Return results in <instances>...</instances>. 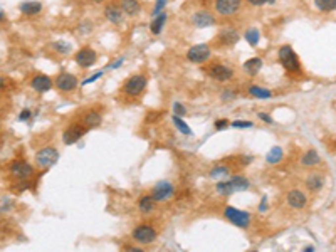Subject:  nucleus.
I'll return each mask as SVG.
<instances>
[{
  "label": "nucleus",
  "mask_w": 336,
  "mask_h": 252,
  "mask_svg": "<svg viewBox=\"0 0 336 252\" xmlns=\"http://www.w3.org/2000/svg\"><path fill=\"white\" fill-rule=\"evenodd\" d=\"M278 57H279V62L283 64V67L288 72H299L301 71L299 57H297V54L294 52V49H292L291 46H283L278 52Z\"/></svg>",
  "instance_id": "obj_1"
},
{
  "label": "nucleus",
  "mask_w": 336,
  "mask_h": 252,
  "mask_svg": "<svg viewBox=\"0 0 336 252\" xmlns=\"http://www.w3.org/2000/svg\"><path fill=\"white\" fill-rule=\"evenodd\" d=\"M156 236H158V232H156L151 225H146V224L136 225V227L133 229V232H131V239H133L136 244H142V246H146V244L155 242Z\"/></svg>",
  "instance_id": "obj_2"
},
{
  "label": "nucleus",
  "mask_w": 336,
  "mask_h": 252,
  "mask_svg": "<svg viewBox=\"0 0 336 252\" xmlns=\"http://www.w3.org/2000/svg\"><path fill=\"white\" fill-rule=\"evenodd\" d=\"M144 88H146V76L135 74V76H131L130 79L125 81V84H123V93H125L126 96L136 98L144 91Z\"/></svg>",
  "instance_id": "obj_3"
},
{
  "label": "nucleus",
  "mask_w": 336,
  "mask_h": 252,
  "mask_svg": "<svg viewBox=\"0 0 336 252\" xmlns=\"http://www.w3.org/2000/svg\"><path fill=\"white\" fill-rule=\"evenodd\" d=\"M224 217L231 222V224L237 225V227H240V229L249 227V224H250V213L239 210V208H236V207H225Z\"/></svg>",
  "instance_id": "obj_4"
},
{
  "label": "nucleus",
  "mask_w": 336,
  "mask_h": 252,
  "mask_svg": "<svg viewBox=\"0 0 336 252\" xmlns=\"http://www.w3.org/2000/svg\"><path fill=\"white\" fill-rule=\"evenodd\" d=\"M8 173L17 180H27L34 175V168L25 160H14L8 163Z\"/></svg>",
  "instance_id": "obj_5"
},
{
  "label": "nucleus",
  "mask_w": 336,
  "mask_h": 252,
  "mask_svg": "<svg viewBox=\"0 0 336 252\" xmlns=\"http://www.w3.org/2000/svg\"><path fill=\"white\" fill-rule=\"evenodd\" d=\"M88 131V126L84 123H72L64 130L62 133V142L64 145H74L76 142H79Z\"/></svg>",
  "instance_id": "obj_6"
},
{
  "label": "nucleus",
  "mask_w": 336,
  "mask_h": 252,
  "mask_svg": "<svg viewBox=\"0 0 336 252\" xmlns=\"http://www.w3.org/2000/svg\"><path fill=\"white\" fill-rule=\"evenodd\" d=\"M214 7L219 15L231 17V15H236L242 8V0H215Z\"/></svg>",
  "instance_id": "obj_7"
},
{
  "label": "nucleus",
  "mask_w": 336,
  "mask_h": 252,
  "mask_svg": "<svg viewBox=\"0 0 336 252\" xmlns=\"http://www.w3.org/2000/svg\"><path fill=\"white\" fill-rule=\"evenodd\" d=\"M57 158H59V151L56 148L46 147V148H41V150L36 153V163L42 166V168H50V166L57 161Z\"/></svg>",
  "instance_id": "obj_8"
},
{
  "label": "nucleus",
  "mask_w": 336,
  "mask_h": 252,
  "mask_svg": "<svg viewBox=\"0 0 336 252\" xmlns=\"http://www.w3.org/2000/svg\"><path fill=\"white\" fill-rule=\"evenodd\" d=\"M74 59H76V64H78L79 67L88 69V67L95 66V62L97 61V54H96V50L93 48L84 46V48H81L78 52H76Z\"/></svg>",
  "instance_id": "obj_9"
},
{
  "label": "nucleus",
  "mask_w": 336,
  "mask_h": 252,
  "mask_svg": "<svg viewBox=\"0 0 336 252\" xmlns=\"http://www.w3.org/2000/svg\"><path fill=\"white\" fill-rule=\"evenodd\" d=\"M210 54L212 52H210L208 44H195L189 50H187V59H189L190 62L202 64V62H205L208 57H210Z\"/></svg>",
  "instance_id": "obj_10"
},
{
  "label": "nucleus",
  "mask_w": 336,
  "mask_h": 252,
  "mask_svg": "<svg viewBox=\"0 0 336 252\" xmlns=\"http://www.w3.org/2000/svg\"><path fill=\"white\" fill-rule=\"evenodd\" d=\"M54 84L61 93H71L78 88V78L74 74H69V72H61L54 81Z\"/></svg>",
  "instance_id": "obj_11"
},
{
  "label": "nucleus",
  "mask_w": 336,
  "mask_h": 252,
  "mask_svg": "<svg viewBox=\"0 0 336 252\" xmlns=\"http://www.w3.org/2000/svg\"><path fill=\"white\" fill-rule=\"evenodd\" d=\"M207 74L210 76L212 79L219 81V83H227V81L232 79L234 71L231 67L224 66V64H214V66H210L207 69Z\"/></svg>",
  "instance_id": "obj_12"
},
{
  "label": "nucleus",
  "mask_w": 336,
  "mask_h": 252,
  "mask_svg": "<svg viewBox=\"0 0 336 252\" xmlns=\"http://www.w3.org/2000/svg\"><path fill=\"white\" fill-rule=\"evenodd\" d=\"M173 192H175V189H173V185L167 180H161L156 183L155 187H153L151 190V195L153 199L156 200V202H163V200H168L170 197L173 195Z\"/></svg>",
  "instance_id": "obj_13"
},
{
  "label": "nucleus",
  "mask_w": 336,
  "mask_h": 252,
  "mask_svg": "<svg viewBox=\"0 0 336 252\" xmlns=\"http://www.w3.org/2000/svg\"><path fill=\"white\" fill-rule=\"evenodd\" d=\"M190 22H192L193 27H197V29H205V27H212V25L215 24V17L208 10H198L192 15Z\"/></svg>",
  "instance_id": "obj_14"
},
{
  "label": "nucleus",
  "mask_w": 336,
  "mask_h": 252,
  "mask_svg": "<svg viewBox=\"0 0 336 252\" xmlns=\"http://www.w3.org/2000/svg\"><path fill=\"white\" fill-rule=\"evenodd\" d=\"M240 36L237 31H234V29H224V31L219 32V36H217V42H219L220 46H225V48H232V46H236L237 42H239Z\"/></svg>",
  "instance_id": "obj_15"
},
{
  "label": "nucleus",
  "mask_w": 336,
  "mask_h": 252,
  "mask_svg": "<svg viewBox=\"0 0 336 252\" xmlns=\"http://www.w3.org/2000/svg\"><path fill=\"white\" fill-rule=\"evenodd\" d=\"M125 12H123V8L120 7V3L118 5H113V3H109V5H106L104 8V17H106V20L108 22H111V24H121L123 22V19H125Z\"/></svg>",
  "instance_id": "obj_16"
},
{
  "label": "nucleus",
  "mask_w": 336,
  "mask_h": 252,
  "mask_svg": "<svg viewBox=\"0 0 336 252\" xmlns=\"http://www.w3.org/2000/svg\"><path fill=\"white\" fill-rule=\"evenodd\" d=\"M286 200H288L289 207H292V208H304L306 203H308V197H306V194L301 190H291L288 194Z\"/></svg>",
  "instance_id": "obj_17"
},
{
  "label": "nucleus",
  "mask_w": 336,
  "mask_h": 252,
  "mask_svg": "<svg viewBox=\"0 0 336 252\" xmlns=\"http://www.w3.org/2000/svg\"><path fill=\"white\" fill-rule=\"evenodd\" d=\"M101 121H103V116H101V113L95 108L88 109L83 113V116H81V123H84L88 128H95V126H99Z\"/></svg>",
  "instance_id": "obj_18"
},
{
  "label": "nucleus",
  "mask_w": 336,
  "mask_h": 252,
  "mask_svg": "<svg viewBox=\"0 0 336 252\" xmlns=\"http://www.w3.org/2000/svg\"><path fill=\"white\" fill-rule=\"evenodd\" d=\"M31 86L34 91H37V93H48L50 86H52V81H50L49 76H46V74H37L32 78Z\"/></svg>",
  "instance_id": "obj_19"
},
{
  "label": "nucleus",
  "mask_w": 336,
  "mask_h": 252,
  "mask_svg": "<svg viewBox=\"0 0 336 252\" xmlns=\"http://www.w3.org/2000/svg\"><path fill=\"white\" fill-rule=\"evenodd\" d=\"M20 12H22L24 15H37V14H41V10H42V3L41 2H37V0H29V2H22L20 3Z\"/></svg>",
  "instance_id": "obj_20"
},
{
  "label": "nucleus",
  "mask_w": 336,
  "mask_h": 252,
  "mask_svg": "<svg viewBox=\"0 0 336 252\" xmlns=\"http://www.w3.org/2000/svg\"><path fill=\"white\" fill-rule=\"evenodd\" d=\"M120 7L128 17L136 15L140 12V8H142L138 0H120Z\"/></svg>",
  "instance_id": "obj_21"
},
{
  "label": "nucleus",
  "mask_w": 336,
  "mask_h": 252,
  "mask_svg": "<svg viewBox=\"0 0 336 252\" xmlns=\"http://www.w3.org/2000/svg\"><path fill=\"white\" fill-rule=\"evenodd\" d=\"M155 203H156V200L153 199V195H142L138 200V208H140V212H143V213H150L153 212V208H155Z\"/></svg>",
  "instance_id": "obj_22"
},
{
  "label": "nucleus",
  "mask_w": 336,
  "mask_h": 252,
  "mask_svg": "<svg viewBox=\"0 0 336 252\" xmlns=\"http://www.w3.org/2000/svg\"><path fill=\"white\" fill-rule=\"evenodd\" d=\"M168 15L165 14V12H161V14H158L156 17H153L151 24H150V32L155 34V36H158V34L161 32V29H163L165 22H167Z\"/></svg>",
  "instance_id": "obj_23"
},
{
  "label": "nucleus",
  "mask_w": 336,
  "mask_h": 252,
  "mask_svg": "<svg viewBox=\"0 0 336 252\" xmlns=\"http://www.w3.org/2000/svg\"><path fill=\"white\" fill-rule=\"evenodd\" d=\"M323 183H325L323 177H321V175H316V173L309 175V177L306 178V187H308L311 192H318L323 187Z\"/></svg>",
  "instance_id": "obj_24"
},
{
  "label": "nucleus",
  "mask_w": 336,
  "mask_h": 252,
  "mask_svg": "<svg viewBox=\"0 0 336 252\" xmlns=\"http://www.w3.org/2000/svg\"><path fill=\"white\" fill-rule=\"evenodd\" d=\"M231 183H232V187L236 192H244L250 187V182L245 177H242V175H236V177H232Z\"/></svg>",
  "instance_id": "obj_25"
},
{
  "label": "nucleus",
  "mask_w": 336,
  "mask_h": 252,
  "mask_svg": "<svg viewBox=\"0 0 336 252\" xmlns=\"http://www.w3.org/2000/svg\"><path fill=\"white\" fill-rule=\"evenodd\" d=\"M320 155H318L316 150H308L303 155V158H301V163H303L304 166H314L316 163H320Z\"/></svg>",
  "instance_id": "obj_26"
},
{
  "label": "nucleus",
  "mask_w": 336,
  "mask_h": 252,
  "mask_svg": "<svg viewBox=\"0 0 336 252\" xmlns=\"http://www.w3.org/2000/svg\"><path fill=\"white\" fill-rule=\"evenodd\" d=\"M262 67V59L261 57H252L249 61L244 62V69L249 72V74H257Z\"/></svg>",
  "instance_id": "obj_27"
},
{
  "label": "nucleus",
  "mask_w": 336,
  "mask_h": 252,
  "mask_svg": "<svg viewBox=\"0 0 336 252\" xmlns=\"http://www.w3.org/2000/svg\"><path fill=\"white\" fill-rule=\"evenodd\" d=\"M249 95L257 98V100H269V98L272 96V93L269 91V89L266 88H261V86H249Z\"/></svg>",
  "instance_id": "obj_28"
},
{
  "label": "nucleus",
  "mask_w": 336,
  "mask_h": 252,
  "mask_svg": "<svg viewBox=\"0 0 336 252\" xmlns=\"http://www.w3.org/2000/svg\"><path fill=\"white\" fill-rule=\"evenodd\" d=\"M283 156H284V153H283V148L281 147H272L269 151H267V155H266V160H267V163H279L281 160H283Z\"/></svg>",
  "instance_id": "obj_29"
},
{
  "label": "nucleus",
  "mask_w": 336,
  "mask_h": 252,
  "mask_svg": "<svg viewBox=\"0 0 336 252\" xmlns=\"http://www.w3.org/2000/svg\"><path fill=\"white\" fill-rule=\"evenodd\" d=\"M314 7L320 12H333L336 10V0H314Z\"/></svg>",
  "instance_id": "obj_30"
},
{
  "label": "nucleus",
  "mask_w": 336,
  "mask_h": 252,
  "mask_svg": "<svg viewBox=\"0 0 336 252\" xmlns=\"http://www.w3.org/2000/svg\"><path fill=\"white\" fill-rule=\"evenodd\" d=\"M173 125L177 126V130L180 131L182 135H187V136L192 135V130H190V126L187 125V123L180 116H178V114H173Z\"/></svg>",
  "instance_id": "obj_31"
},
{
  "label": "nucleus",
  "mask_w": 336,
  "mask_h": 252,
  "mask_svg": "<svg viewBox=\"0 0 336 252\" xmlns=\"http://www.w3.org/2000/svg\"><path fill=\"white\" fill-rule=\"evenodd\" d=\"M52 49L56 50L57 54L66 55V54L71 52L72 46L69 44V42H66V41H57V42H54V44H52Z\"/></svg>",
  "instance_id": "obj_32"
},
{
  "label": "nucleus",
  "mask_w": 336,
  "mask_h": 252,
  "mask_svg": "<svg viewBox=\"0 0 336 252\" xmlns=\"http://www.w3.org/2000/svg\"><path fill=\"white\" fill-rule=\"evenodd\" d=\"M244 36H245V41H247L249 44L252 46V48H254V46H257L259 44V39H261V34H259L257 29H254V27L252 29H247Z\"/></svg>",
  "instance_id": "obj_33"
},
{
  "label": "nucleus",
  "mask_w": 336,
  "mask_h": 252,
  "mask_svg": "<svg viewBox=\"0 0 336 252\" xmlns=\"http://www.w3.org/2000/svg\"><path fill=\"white\" fill-rule=\"evenodd\" d=\"M217 192H219V194H222V195H232L236 190H234L231 180H227V182H219V183H217Z\"/></svg>",
  "instance_id": "obj_34"
},
{
  "label": "nucleus",
  "mask_w": 336,
  "mask_h": 252,
  "mask_svg": "<svg viewBox=\"0 0 336 252\" xmlns=\"http://www.w3.org/2000/svg\"><path fill=\"white\" fill-rule=\"evenodd\" d=\"M229 173V166H225V165H217L214 166V168L208 172V177L210 178H219V177H224V175H227Z\"/></svg>",
  "instance_id": "obj_35"
},
{
  "label": "nucleus",
  "mask_w": 336,
  "mask_h": 252,
  "mask_svg": "<svg viewBox=\"0 0 336 252\" xmlns=\"http://www.w3.org/2000/svg\"><path fill=\"white\" fill-rule=\"evenodd\" d=\"M167 2H168V0H156L155 8H153L151 15H153V17H156L158 14H161V12H163V8H165V5H167Z\"/></svg>",
  "instance_id": "obj_36"
},
{
  "label": "nucleus",
  "mask_w": 336,
  "mask_h": 252,
  "mask_svg": "<svg viewBox=\"0 0 336 252\" xmlns=\"http://www.w3.org/2000/svg\"><path fill=\"white\" fill-rule=\"evenodd\" d=\"M232 128H252V121H242V119H237V121L231 123Z\"/></svg>",
  "instance_id": "obj_37"
},
{
  "label": "nucleus",
  "mask_w": 336,
  "mask_h": 252,
  "mask_svg": "<svg viewBox=\"0 0 336 252\" xmlns=\"http://www.w3.org/2000/svg\"><path fill=\"white\" fill-rule=\"evenodd\" d=\"M101 76H103V71H97V72H95V74H93V76H91V78L84 79V81H83V83H81V84H83V86H88V84L95 83V81H96V79H99V78H101Z\"/></svg>",
  "instance_id": "obj_38"
},
{
  "label": "nucleus",
  "mask_w": 336,
  "mask_h": 252,
  "mask_svg": "<svg viewBox=\"0 0 336 252\" xmlns=\"http://www.w3.org/2000/svg\"><path fill=\"white\" fill-rule=\"evenodd\" d=\"M173 111H175V114H178V116H184L187 113L185 106L182 104V102H173Z\"/></svg>",
  "instance_id": "obj_39"
},
{
  "label": "nucleus",
  "mask_w": 336,
  "mask_h": 252,
  "mask_svg": "<svg viewBox=\"0 0 336 252\" xmlns=\"http://www.w3.org/2000/svg\"><path fill=\"white\" fill-rule=\"evenodd\" d=\"M276 0H247V3L254 7H261V5H266V3H274Z\"/></svg>",
  "instance_id": "obj_40"
},
{
  "label": "nucleus",
  "mask_w": 336,
  "mask_h": 252,
  "mask_svg": "<svg viewBox=\"0 0 336 252\" xmlns=\"http://www.w3.org/2000/svg\"><path fill=\"white\" fill-rule=\"evenodd\" d=\"M227 125H229L227 119H217V121L214 123L215 130H224V128H227Z\"/></svg>",
  "instance_id": "obj_41"
},
{
  "label": "nucleus",
  "mask_w": 336,
  "mask_h": 252,
  "mask_svg": "<svg viewBox=\"0 0 336 252\" xmlns=\"http://www.w3.org/2000/svg\"><path fill=\"white\" fill-rule=\"evenodd\" d=\"M31 109H24L22 113L19 114V121H27L29 118H31Z\"/></svg>",
  "instance_id": "obj_42"
},
{
  "label": "nucleus",
  "mask_w": 336,
  "mask_h": 252,
  "mask_svg": "<svg viewBox=\"0 0 336 252\" xmlns=\"http://www.w3.org/2000/svg\"><path fill=\"white\" fill-rule=\"evenodd\" d=\"M257 116L261 118L262 121H266L267 125H272V123H274V121H272V118H271V116H269V114H267V113H259Z\"/></svg>",
  "instance_id": "obj_43"
},
{
  "label": "nucleus",
  "mask_w": 336,
  "mask_h": 252,
  "mask_svg": "<svg viewBox=\"0 0 336 252\" xmlns=\"http://www.w3.org/2000/svg\"><path fill=\"white\" fill-rule=\"evenodd\" d=\"M252 160H254V156H250V155H242L240 156V163L242 165H249Z\"/></svg>",
  "instance_id": "obj_44"
},
{
  "label": "nucleus",
  "mask_w": 336,
  "mask_h": 252,
  "mask_svg": "<svg viewBox=\"0 0 336 252\" xmlns=\"http://www.w3.org/2000/svg\"><path fill=\"white\" fill-rule=\"evenodd\" d=\"M234 96H236V95H234L231 89H227V91H225L224 95H222V100H224V101H227V100H231V98H234Z\"/></svg>",
  "instance_id": "obj_45"
},
{
  "label": "nucleus",
  "mask_w": 336,
  "mask_h": 252,
  "mask_svg": "<svg viewBox=\"0 0 336 252\" xmlns=\"http://www.w3.org/2000/svg\"><path fill=\"white\" fill-rule=\"evenodd\" d=\"M123 62V59H118V61H113V64H109L108 69H114V67H120Z\"/></svg>",
  "instance_id": "obj_46"
},
{
  "label": "nucleus",
  "mask_w": 336,
  "mask_h": 252,
  "mask_svg": "<svg viewBox=\"0 0 336 252\" xmlns=\"http://www.w3.org/2000/svg\"><path fill=\"white\" fill-rule=\"evenodd\" d=\"M125 251H130V252H142V249L140 247H133V246H126Z\"/></svg>",
  "instance_id": "obj_47"
},
{
  "label": "nucleus",
  "mask_w": 336,
  "mask_h": 252,
  "mask_svg": "<svg viewBox=\"0 0 336 252\" xmlns=\"http://www.w3.org/2000/svg\"><path fill=\"white\" fill-rule=\"evenodd\" d=\"M266 207H267V203H266V199H262L261 205H259V210H261V212H264V210H266Z\"/></svg>",
  "instance_id": "obj_48"
}]
</instances>
